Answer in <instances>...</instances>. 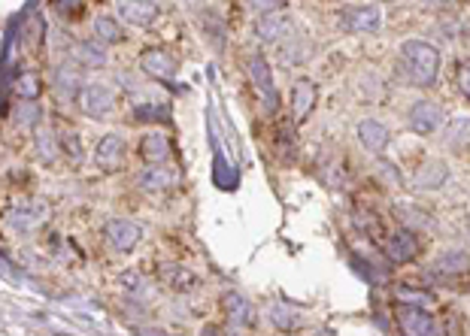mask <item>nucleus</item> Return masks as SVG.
<instances>
[{"label": "nucleus", "instance_id": "nucleus-1", "mask_svg": "<svg viewBox=\"0 0 470 336\" xmlns=\"http://www.w3.org/2000/svg\"><path fill=\"white\" fill-rule=\"evenodd\" d=\"M401 73L416 88H431L440 73V49L425 40H407L401 46Z\"/></svg>", "mask_w": 470, "mask_h": 336}, {"label": "nucleus", "instance_id": "nucleus-2", "mask_svg": "<svg viewBox=\"0 0 470 336\" xmlns=\"http://www.w3.org/2000/svg\"><path fill=\"white\" fill-rule=\"evenodd\" d=\"M76 100H80V110L89 118H106L116 110V91L106 82H85Z\"/></svg>", "mask_w": 470, "mask_h": 336}, {"label": "nucleus", "instance_id": "nucleus-3", "mask_svg": "<svg viewBox=\"0 0 470 336\" xmlns=\"http://www.w3.org/2000/svg\"><path fill=\"white\" fill-rule=\"evenodd\" d=\"M410 131L419 134V137H434L446 127V110L434 100H419L416 106L410 110Z\"/></svg>", "mask_w": 470, "mask_h": 336}, {"label": "nucleus", "instance_id": "nucleus-4", "mask_svg": "<svg viewBox=\"0 0 470 336\" xmlns=\"http://www.w3.org/2000/svg\"><path fill=\"white\" fill-rule=\"evenodd\" d=\"M49 218V206L42 200H34V203H21L16 210L6 212V225L12 227L16 233H34L46 225Z\"/></svg>", "mask_w": 470, "mask_h": 336}, {"label": "nucleus", "instance_id": "nucleus-5", "mask_svg": "<svg viewBox=\"0 0 470 336\" xmlns=\"http://www.w3.org/2000/svg\"><path fill=\"white\" fill-rule=\"evenodd\" d=\"M116 16L131 27H152L161 10L155 0H116Z\"/></svg>", "mask_w": 470, "mask_h": 336}, {"label": "nucleus", "instance_id": "nucleus-6", "mask_svg": "<svg viewBox=\"0 0 470 336\" xmlns=\"http://www.w3.org/2000/svg\"><path fill=\"white\" fill-rule=\"evenodd\" d=\"M104 240L110 242V248L125 255V252H131V248H137V242L143 240V231L127 218H110L104 227Z\"/></svg>", "mask_w": 470, "mask_h": 336}, {"label": "nucleus", "instance_id": "nucleus-7", "mask_svg": "<svg viewBox=\"0 0 470 336\" xmlns=\"http://www.w3.org/2000/svg\"><path fill=\"white\" fill-rule=\"evenodd\" d=\"M140 70H143L146 76H152V80H173V76L180 73V61H176L167 49L155 46L140 55Z\"/></svg>", "mask_w": 470, "mask_h": 336}, {"label": "nucleus", "instance_id": "nucleus-8", "mask_svg": "<svg viewBox=\"0 0 470 336\" xmlns=\"http://www.w3.org/2000/svg\"><path fill=\"white\" fill-rule=\"evenodd\" d=\"M125 155H127L125 140L119 137V134H106L95 149V164L104 173H119V170L125 167Z\"/></svg>", "mask_w": 470, "mask_h": 336}, {"label": "nucleus", "instance_id": "nucleus-9", "mask_svg": "<svg viewBox=\"0 0 470 336\" xmlns=\"http://www.w3.org/2000/svg\"><path fill=\"white\" fill-rule=\"evenodd\" d=\"M340 25L349 34H376L382 25V16L376 6H349L340 12Z\"/></svg>", "mask_w": 470, "mask_h": 336}, {"label": "nucleus", "instance_id": "nucleus-10", "mask_svg": "<svg viewBox=\"0 0 470 336\" xmlns=\"http://www.w3.org/2000/svg\"><path fill=\"white\" fill-rule=\"evenodd\" d=\"M249 76H252L255 91H258V95L265 97V112H274V110H276L274 76H270V67H267V61L261 58V55H255V58L249 61Z\"/></svg>", "mask_w": 470, "mask_h": 336}, {"label": "nucleus", "instance_id": "nucleus-11", "mask_svg": "<svg viewBox=\"0 0 470 336\" xmlns=\"http://www.w3.org/2000/svg\"><path fill=\"white\" fill-rule=\"evenodd\" d=\"M397 321H401V331L410 336H431L437 331L434 318L425 309H419V306H401L397 309Z\"/></svg>", "mask_w": 470, "mask_h": 336}, {"label": "nucleus", "instance_id": "nucleus-12", "mask_svg": "<svg viewBox=\"0 0 470 336\" xmlns=\"http://www.w3.org/2000/svg\"><path fill=\"white\" fill-rule=\"evenodd\" d=\"M255 34H258L261 42H282L291 34V19L282 16V12H267V16H258Z\"/></svg>", "mask_w": 470, "mask_h": 336}, {"label": "nucleus", "instance_id": "nucleus-13", "mask_svg": "<svg viewBox=\"0 0 470 336\" xmlns=\"http://www.w3.org/2000/svg\"><path fill=\"white\" fill-rule=\"evenodd\" d=\"M316 97H319V88L312 80L295 82V88H291V112H295V121H304L316 110Z\"/></svg>", "mask_w": 470, "mask_h": 336}, {"label": "nucleus", "instance_id": "nucleus-14", "mask_svg": "<svg viewBox=\"0 0 470 336\" xmlns=\"http://www.w3.org/2000/svg\"><path fill=\"white\" fill-rule=\"evenodd\" d=\"M386 255L395 263H407L419 255V242L412 237V231H395L386 242Z\"/></svg>", "mask_w": 470, "mask_h": 336}, {"label": "nucleus", "instance_id": "nucleus-15", "mask_svg": "<svg viewBox=\"0 0 470 336\" xmlns=\"http://www.w3.org/2000/svg\"><path fill=\"white\" fill-rule=\"evenodd\" d=\"M173 170L167 164H146V170L140 173V188L149 191V195H161L173 185Z\"/></svg>", "mask_w": 470, "mask_h": 336}, {"label": "nucleus", "instance_id": "nucleus-16", "mask_svg": "<svg viewBox=\"0 0 470 336\" xmlns=\"http://www.w3.org/2000/svg\"><path fill=\"white\" fill-rule=\"evenodd\" d=\"M52 88H55V95H58V100H73L76 95H80L82 82H80V73H76L73 64H58V67H55Z\"/></svg>", "mask_w": 470, "mask_h": 336}, {"label": "nucleus", "instance_id": "nucleus-17", "mask_svg": "<svg viewBox=\"0 0 470 336\" xmlns=\"http://www.w3.org/2000/svg\"><path fill=\"white\" fill-rule=\"evenodd\" d=\"M73 58L80 67L85 70H101L106 67V61H110V55H106V49L101 46V42H95V40H80L73 46Z\"/></svg>", "mask_w": 470, "mask_h": 336}, {"label": "nucleus", "instance_id": "nucleus-18", "mask_svg": "<svg viewBox=\"0 0 470 336\" xmlns=\"http://www.w3.org/2000/svg\"><path fill=\"white\" fill-rule=\"evenodd\" d=\"M358 140H361V146H365L367 152H386L389 131H386V125H382V121L365 118L358 125Z\"/></svg>", "mask_w": 470, "mask_h": 336}, {"label": "nucleus", "instance_id": "nucleus-19", "mask_svg": "<svg viewBox=\"0 0 470 336\" xmlns=\"http://www.w3.org/2000/svg\"><path fill=\"white\" fill-rule=\"evenodd\" d=\"M140 155H143L146 164H167L170 161V140L158 131L143 134V140H140Z\"/></svg>", "mask_w": 470, "mask_h": 336}, {"label": "nucleus", "instance_id": "nucleus-20", "mask_svg": "<svg viewBox=\"0 0 470 336\" xmlns=\"http://www.w3.org/2000/svg\"><path fill=\"white\" fill-rule=\"evenodd\" d=\"M222 309H225V316L231 321H237V325H252V318H255V309L249 306V300L243 294H237V291H227L222 297Z\"/></svg>", "mask_w": 470, "mask_h": 336}, {"label": "nucleus", "instance_id": "nucleus-21", "mask_svg": "<svg viewBox=\"0 0 470 336\" xmlns=\"http://www.w3.org/2000/svg\"><path fill=\"white\" fill-rule=\"evenodd\" d=\"M450 179V170H446L443 161H428L416 170V185L419 188H440V185Z\"/></svg>", "mask_w": 470, "mask_h": 336}, {"label": "nucleus", "instance_id": "nucleus-22", "mask_svg": "<svg viewBox=\"0 0 470 336\" xmlns=\"http://www.w3.org/2000/svg\"><path fill=\"white\" fill-rule=\"evenodd\" d=\"M34 142H37V155L42 164H52L55 158H58V140H55V134L49 131L46 125H37V131H34Z\"/></svg>", "mask_w": 470, "mask_h": 336}, {"label": "nucleus", "instance_id": "nucleus-23", "mask_svg": "<svg viewBox=\"0 0 470 336\" xmlns=\"http://www.w3.org/2000/svg\"><path fill=\"white\" fill-rule=\"evenodd\" d=\"M95 37L101 42H122L125 40V31L122 25H119L112 16H97L95 19Z\"/></svg>", "mask_w": 470, "mask_h": 336}, {"label": "nucleus", "instance_id": "nucleus-24", "mask_svg": "<svg viewBox=\"0 0 470 336\" xmlns=\"http://www.w3.org/2000/svg\"><path fill=\"white\" fill-rule=\"evenodd\" d=\"M470 270V257L461 252H450L437 261V273H467Z\"/></svg>", "mask_w": 470, "mask_h": 336}, {"label": "nucleus", "instance_id": "nucleus-25", "mask_svg": "<svg viewBox=\"0 0 470 336\" xmlns=\"http://www.w3.org/2000/svg\"><path fill=\"white\" fill-rule=\"evenodd\" d=\"M52 6H55V12H58L61 19H76L80 12L85 10V0H52Z\"/></svg>", "mask_w": 470, "mask_h": 336}, {"label": "nucleus", "instance_id": "nucleus-26", "mask_svg": "<svg viewBox=\"0 0 470 336\" xmlns=\"http://www.w3.org/2000/svg\"><path fill=\"white\" fill-rule=\"evenodd\" d=\"M19 97L21 100H37L40 97V80L34 73H25L19 80Z\"/></svg>", "mask_w": 470, "mask_h": 336}, {"label": "nucleus", "instance_id": "nucleus-27", "mask_svg": "<svg viewBox=\"0 0 470 336\" xmlns=\"http://www.w3.org/2000/svg\"><path fill=\"white\" fill-rule=\"evenodd\" d=\"M286 0H246V6L258 16H267V12H276Z\"/></svg>", "mask_w": 470, "mask_h": 336}, {"label": "nucleus", "instance_id": "nucleus-28", "mask_svg": "<svg viewBox=\"0 0 470 336\" xmlns=\"http://www.w3.org/2000/svg\"><path fill=\"white\" fill-rule=\"evenodd\" d=\"M270 318H274L276 327H286V331H289L291 325H295V316H291V309H286V306H280V303L270 309Z\"/></svg>", "mask_w": 470, "mask_h": 336}, {"label": "nucleus", "instance_id": "nucleus-29", "mask_svg": "<svg viewBox=\"0 0 470 336\" xmlns=\"http://www.w3.org/2000/svg\"><path fill=\"white\" fill-rule=\"evenodd\" d=\"M455 82H458V91L470 100V61H465L458 67V76H455Z\"/></svg>", "mask_w": 470, "mask_h": 336}, {"label": "nucleus", "instance_id": "nucleus-30", "mask_svg": "<svg viewBox=\"0 0 470 336\" xmlns=\"http://www.w3.org/2000/svg\"><path fill=\"white\" fill-rule=\"evenodd\" d=\"M465 134H470V118H461V121H458V131H455V127H452V134H450V146L455 149V142H458V146H461V142H465Z\"/></svg>", "mask_w": 470, "mask_h": 336}, {"label": "nucleus", "instance_id": "nucleus-31", "mask_svg": "<svg viewBox=\"0 0 470 336\" xmlns=\"http://www.w3.org/2000/svg\"><path fill=\"white\" fill-rule=\"evenodd\" d=\"M376 4H391V0H376Z\"/></svg>", "mask_w": 470, "mask_h": 336}]
</instances>
